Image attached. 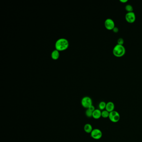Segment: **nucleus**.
<instances>
[{
    "label": "nucleus",
    "mask_w": 142,
    "mask_h": 142,
    "mask_svg": "<svg viewBox=\"0 0 142 142\" xmlns=\"http://www.w3.org/2000/svg\"><path fill=\"white\" fill-rule=\"evenodd\" d=\"M69 45V42L67 39L65 38H61L55 42V49L59 51H65L68 48Z\"/></svg>",
    "instance_id": "nucleus-1"
},
{
    "label": "nucleus",
    "mask_w": 142,
    "mask_h": 142,
    "mask_svg": "<svg viewBox=\"0 0 142 142\" xmlns=\"http://www.w3.org/2000/svg\"><path fill=\"white\" fill-rule=\"evenodd\" d=\"M112 52L115 56L118 57H120L125 54L126 49L122 45L117 44L113 48Z\"/></svg>",
    "instance_id": "nucleus-2"
},
{
    "label": "nucleus",
    "mask_w": 142,
    "mask_h": 142,
    "mask_svg": "<svg viewBox=\"0 0 142 142\" xmlns=\"http://www.w3.org/2000/svg\"><path fill=\"white\" fill-rule=\"evenodd\" d=\"M120 115L118 111L116 110H114L110 112L108 117L110 121L114 123L118 122L120 120Z\"/></svg>",
    "instance_id": "nucleus-3"
},
{
    "label": "nucleus",
    "mask_w": 142,
    "mask_h": 142,
    "mask_svg": "<svg viewBox=\"0 0 142 142\" xmlns=\"http://www.w3.org/2000/svg\"><path fill=\"white\" fill-rule=\"evenodd\" d=\"M81 103L83 107L88 109L93 105V101L90 97L85 96L82 99Z\"/></svg>",
    "instance_id": "nucleus-4"
},
{
    "label": "nucleus",
    "mask_w": 142,
    "mask_h": 142,
    "mask_svg": "<svg viewBox=\"0 0 142 142\" xmlns=\"http://www.w3.org/2000/svg\"><path fill=\"white\" fill-rule=\"evenodd\" d=\"M90 136L93 139L99 140L102 137V132L101 130L98 128H95L93 129L91 132L90 133Z\"/></svg>",
    "instance_id": "nucleus-5"
},
{
    "label": "nucleus",
    "mask_w": 142,
    "mask_h": 142,
    "mask_svg": "<svg viewBox=\"0 0 142 142\" xmlns=\"http://www.w3.org/2000/svg\"><path fill=\"white\" fill-rule=\"evenodd\" d=\"M105 26L108 30H112L115 27V24L113 20L112 19L107 18L105 20Z\"/></svg>",
    "instance_id": "nucleus-6"
},
{
    "label": "nucleus",
    "mask_w": 142,
    "mask_h": 142,
    "mask_svg": "<svg viewBox=\"0 0 142 142\" xmlns=\"http://www.w3.org/2000/svg\"><path fill=\"white\" fill-rule=\"evenodd\" d=\"M126 20L130 23H132L136 21V16L134 13L132 12H128L126 14Z\"/></svg>",
    "instance_id": "nucleus-7"
},
{
    "label": "nucleus",
    "mask_w": 142,
    "mask_h": 142,
    "mask_svg": "<svg viewBox=\"0 0 142 142\" xmlns=\"http://www.w3.org/2000/svg\"><path fill=\"white\" fill-rule=\"evenodd\" d=\"M115 108V105L112 102L109 101L106 103V106L105 110H107L109 112L114 111Z\"/></svg>",
    "instance_id": "nucleus-8"
},
{
    "label": "nucleus",
    "mask_w": 142,
    "mask_h": 142,
    "mask_svg": "<svg viewBox=\"0 0 142 142\" xmlns=\"http://www.w3.org/2000/svg\"><path fill=\"white\" fill-rule=\"evenodd\" d=\"M101 110L100 109H96L93 112L92 117L95 119H99L101 117Z\"/></svg>",
    "instance_id": "nucleus-9"
},
{
    "label": "nucleus",
    "mask_w": 142,
    "mask_h": 142,
    "mask_svg": "<svg viewBox=\"0 0 142 142\" xmlns=\"http://www.w3.org/2000/svg\"><path fill=\"white\" fill-rule=\"evenodd\" d=\"M84 130L86 133L90 134L93 130V127L90 124H86L84 126Z\"/></svg>",
    "instance_id": "nucleus-10"
},
{
    "label": "nucleus",
    "mask_w": 142,
    "mask_h": 142,
    "mask_svg": "<svg viewBox=\"0 0 142 142\" xmlns=\"http://www.w3.org/2000/svg\"><path fill=\"white\" fill-rule=\"evenodd\" d=\"M51 56L53 59L55 60L58 59L60 57L59 51L57 50H54L51 53Z\"/></svg>",
    "instance_id": "nucleus-11"
},
{
    "label": "nucleus",
    "mask_w": 142,
    "mask_h": 142,
    "mask_svg": "<svg viewBox=\"0 0 142 142\" xmlns=\"http://www.w3.org/2000/svg\"><path fill=\"white\" fill-rule=\"evenodd\" d=\"M106 103L104 101H101L99 103L98 105V108L100 110H104L106 109Z\"/></svg>",
    "instance_id": "nucleus-12"
},
{
    "label": "nucleus",
    "mask_w": 142,
    "mask_h": 142,
    "mask_svg": "<svg viewBox=\"0 0 142 142\" xmlns=\"http://www.w3.org/2000/svg\"><path fill=\"white\" fill-rule=\"evenodd\" d=\"M110 112L106 110H102L101 112V117L104 118H106L109 117Z\"/></svg>",
    "instance_id": "nucleus-13"
},
{
    "label": "nucleus",
    "mask_w": 142,
    "mask_h": 142,
    "mask_svg": "<svg viewBox=\"0 0 142 142\" xmlns=\"http://www.w3.org/2000/svg\"><path fill=\"white\" fill-rule=\"evenodd\" d=\"M125 8L128 12H132L133 11V8L132 6L130 4H127L125 7Z\"/></svg>",
    "instance_id": "nucleus-14"
},
{
    "label": "nucleus",
    "mask_w": 142,
    "mask_h": 142,
    "mask_svg": "<svg viewBox=\"0 0 142 142\" xmlns=\"http://www.w3.org/2000/svg\"><path fill=\"white\" fill-rule=\"evenodd\" d=\"M93 112L90 110L89 109H87V110L86 111V115L88 118H91L93 116Z\"/></svg>",
    "instance_id": "nucleus-15"
},
{
    "label": "nucleus",
    "mask_w": 142,
    "mask_h": 142,
    "mask_svg": "<svg viewBox=\"0 0 142 142\" xmlns=\"http://www.w3.org/2000/svg\"><path fill=\"white\" fill-rule=\"evenodd\" d=\"M117 42H118V44H120V45H123V44H124V39L122 38V37H120V38L118 39Z\"/></svg>",
    "instance_id": "nucleus-16"
},
{
    "label": "nucleus",
    "mask_w": 142,
    "mask_h": 142,
    "mask_svg": "<svg viewBox=\"0 0 142 142\" xmlns=\"http://www.w3.org/2000/svg\"><path fill=\"white\" fill-rule=\"evenodd\" d=\"M88 109H89L90 110H91V111H92V112H93V111L96 110L94 106H93V105H92L91 106H90V107L89 108H88Z\"/></svg>",
    "instance_id": "nucleus-17"
},
{
    "label": "nucleus",
    "mask_w": 142,
    "mask_h": 142,
    "mask_svg": "<svg viewBox=\"0 0 142 142\" xmlns=\"http://www.w3.org/2000/svg\"><path fill=\"white\" fill-rule=\"evenodd\" d=\"M112 30H113V31L115 32V33H117L118 31H119V29H118V28L116 26Z\"/></svg>",
    "instance_id": "nucleus-18"
},
{
    "label": "nucleus",
    "mask_w": 142,
    "mask_h": 142,
    "mask_svg": "<svg viewBox=\"0 0 142 142\" xmlns=\"http://www.w3.org/2000/svg\"><path fill=\"white\" fill-rule=\"evenodd\" d=\"M120 1L122 3H126L128 1V0H120Z\"/></svg>",
    "instance_id": "nucleus-19"
}]
</instances>
